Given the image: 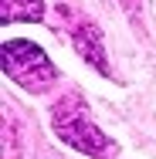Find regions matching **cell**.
<instances>
[{"mask_svg": "<svg viewBox=\"0 0 156 159\" xmlns=\"http://www.w3.org/2000/svg\"><path fill=\"white\" fill-rule=\"evenodd\" d=\"M51 125L58 132V139L68 142L71 149H78L82 156H109V139L102 135V129L95 125L92 119H88V112H85V102H78L75 95H64L58 105H54V112H51Z\"/></svg>", "mask_w": 156, "mask_h": 159, "instance_id": "6da1fadb", "label": "cell"}, {"mask_svg": "<svg viewBox=\"0 0 156 159\" xmlns=\"http://www.w3.org/2000/svg\"><path fill=\"white\" fill-rule=\"evenodd\" d=\"M3 71L10 81H17L27 92H48L54 81V64L51 58L34 44V41H3Z\"/></svg>", "mask_w": 156, "mask_h": 159, "instance_id": "7a4b0ae2", "label": "cell"}, {"mask_svg": "<svg viewBox=\"0 0 156 159\" xmlns=\"http://www.w3.org/2000/svg\"><path fill=\"white\" fill-rule=\"evenodd\" d=\"M71 41H75V48L85 54V61H92L102 75H109V64H105V58H102V34H98L95 24H88V20H75Z\"/></svg>", "mask_w": 156, "mask_h": 159, "instance_id": "3957f363", "label": "cell"}, {"mask_svg": "<svg viewBox=\"0 0 156 159\" xmlns=\"http://www.w3.org/2000/svg\"><path fill=\"white\" fill-rule=\"evenodd\" d=\"M44 17V0H0V20L17 24V20H41Z\"/></svg>", "mask_w": 156, "mask_h": 159, "instance_id": "277c9868", "label": "cell"}]
</instances>
